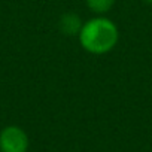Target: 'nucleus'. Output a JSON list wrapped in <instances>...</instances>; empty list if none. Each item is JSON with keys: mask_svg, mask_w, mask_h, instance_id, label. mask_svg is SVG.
<instances>
[{"mask_svg": "<svg viewBox=\"0 0 152 152\" xmlns=\"http://www.w3.org/2000/svg\"><path fill=\"white\" fill-rule=\"evenodd\" d=\"M143 3H146V5H152V0H142Z\"/></svg>", "mask_w": 152, "mask_h": 152, "instance_id": "5", "label": "nucleus"}, {"mask_svg": "<svg viewBox=\"0 0 152 152\" xmlns=\"http://www.w3.org/2000/svg\"><path fill=\"white\" fill-rule=\"evenodd\" d=\"M78 40L87 52L103 55L116 46L119 40V30L118 26L106 15H96L84 21Z\"/></svg>", "mask_w": 152, "mask_h": 152, "instance_id": "1", "label": "nucleus"}, {"mask_svg": "<svg viewBox=\"0 0 152 152\" xmlns=\"http://www.w3.org/2000/svg\"><path fill=\"white\" fill-rule=\"evenodd\" d=\"M116 0H85L87 8L96 15H106L113 6Z\"/></svg>", "mask_w": 152, "mask_h": 152, "instance_id": "4", "label": "nucleus"}, {"mask_svg": "<svg viewBox=\"0 0 152 152\" xmlns=\"http://www.w3.org/2000/svg\"><path fill=\"white\" fill-rule=\"evenodd\" d=\"M82 26H84V21L81 20V17L78 14H75V12L63 14L60 21H58L60 31L64 36H78Z\"/></svg>", "mask_w": 152, "mask_h": 152, "instance_id": "3", "label": "nucleus"}, {"mask_svg": "<svg viewBox=\"0 0 152 152\" xmlns=\"http://www.w3.org/2000/svg\"><path fill=\"white\" fill-rule=\"evenodd\" d=\"M30 139L24 128L6 125L0 130V152H27Z\"/></svg>", "mask_w": 152, "mask_h": 152, "instance_id": "2", "label": "nucleus"}]
</instances>
